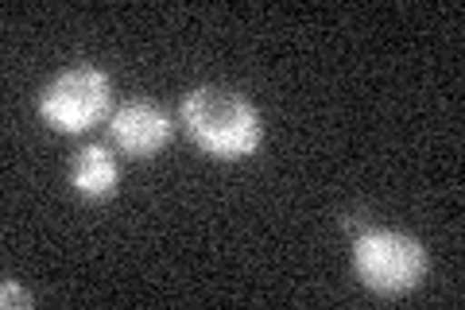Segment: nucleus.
<instances>
[{
  "label": "nucleus",
  "mask_w": 465,
  "mask_h": 310,
  "mask_svg": "<svg viewBox=\"0 0 465 310\" xmlns=\"http://www.w3.org/2000/svg\"><path fill=\"white\" fill-rule=\"evenodd\" d=\"M109 128H113V140L121 144L128 155H140V159L155 155L159 147L171 140L167 113L152 105V101H128V105H121L113 113Z\"/></svg>",
  "instance_id": "nucleus-4"
},
{
  "label": "nucleus",
  "mask_w": 465,
  "mask_h": 310,
  "mask_svg": "<svg viewBox=\"0 0 465 310\" xmlns=\"http://www.w3.org/2000/svg\"><path fill=\"white\" fill-rule=\"evenodd\" d=\"M109 101H113L109 74L90 63H78L47 82V90L39 97V113L58 132H85L109 113Z\"/></svg>",
  "instance_id": "nucleus-3"
},
{
  "label": "nucleus",
  "mask_w": 465,
  "mask_h": 310,
  "mask_svg": "<svg viewBox=\"0 0 465 310\" xmlns=\"http://www.w3.org/2000/svg\"><path fill=\"white\" fill-rule=\"evenodd\" d=\"M183 125L217 159H244L256 152L260 136H264L256 105L229 85H198L186 94Z\"/></svg>",
  "instance_id": "nucleus-1"
},
{
  "label": "nucleus",
  "mask_w": 465,
  "mask_h": 310,
  "mask_svg": "<svg viewBox=\"0 0 465 310\" xmlns=\"http://www.w3.org/2000/svg\"><path fill=\"white\" fill-rule=\"evenodd\" d=\"M0 306H32V295H27L16 279H5V287H0Z\"/></svg>",
  "instance_id": "nucleus-6"
},
{
  "label": "nucleus",
  "mask_w": 465,
  "mask_h": 310,
  "mask_svg": "<svg viewBox=\"0 0 465 310\" xmlns=\"http://www.w3.org/2000/svg\"><path fill=\"white\" fill-rule=\"evenodd\" d=\"M353 268L369 291L403 295L419 287V279L427 275V248L423 241L407 237V233L372 229V233H361L353 245Z\"/></svg>",
  "instance_id": "nucleus-2"
},
{
  "label": "nucleus",
  "mask_w": 465,
  "mask_h": 310,
  "mask_svg": "<svg viewBox=\"0 0 465 310\" xmlns=\"http://www.w3.org/2000/svg\"><path fill=\"white\" fill-rule=\"evenodd\" d=\"M116 159L109 155V147L101 144H90L82 147L74 155V164H70V183H74L78 195L85 198H109L116 190Z\"/></svg>",
  "instance_id": "nucleus-5"
}]
</instances>
